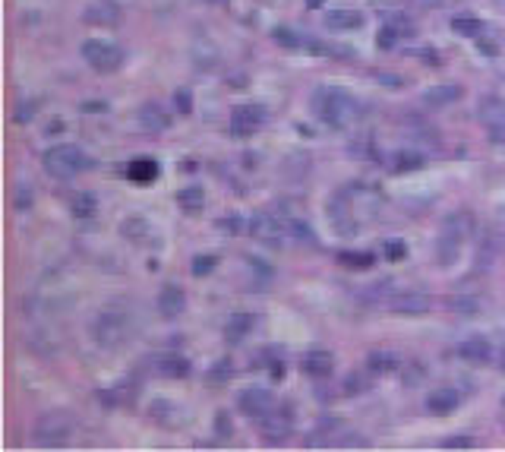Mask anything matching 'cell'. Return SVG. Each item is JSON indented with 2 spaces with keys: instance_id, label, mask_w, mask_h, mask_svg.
Listing matches in <instances>:
<instances>
[{
  "instance_id": "obj_50",
  "label": "cell",
  "mask_w": 505,
  "mask_h": 452,
  "mask_svg": "<svg viewBox=\"0 0 505 452\" xmlns=\"http://www.w3.org/2000/svg\"><path fill=\"white\" fill-rule=\"evenodd\" d=\"M502 411H505V399H502Z\"/></svg>"
},
{
  "instance_id": "obj_13",
  "label": "cell",
  "mask_w": 505,
  "mask_h": 452,
  "mask_svg": "<svg viewBox=\"0 0 505 452\" xmlns=\"http://www.w3.org/2000/svg\"><path fill=\"white\" fill-rule=\"evenodd\" d=\"M366 26V16L360 10L351 7H335L325 13V29L328 32H357V29Z\"/></svg>"
},
{
  "instance_id": "obj_5",
  "label": "cell",
  "mask_w": 505,
  "mask_h": 452,
  "mask_svg": "<svg viewBox=\"0 0 505 452\" xmlns=\"http://www.w3.org/2000/svg\"><path fill=\"white\" fill-rule=\"evenodd\" d=\"M41 165L54 180H73L76 174L88 165V159L79 146H73V142H57V146H50L48 152H44Z\"/></svg>"
},
{
  "instance_id": "obj_34",
  "label": "cell",
  "mask_w": 505,
  "mask_h": 452,
  "mask_svg": "<svg viewBox=\"0 0 505 452\" xmlns=\"http://www.w3.org/2000/svg\"><path fill=\"white\" fill-rule=\"evenodd\" d=\"M231 433H234L231 414H227V411H215V437H221V439H231Z\"/></svg>"
},
{
  "instance_id": "obj_12",
  "label": "cell",
  "mask_w": 505,
  "mask_h": 452,
  "mask_svg": "<svg viewBox=\"0 0 505 452\" xmlns=\"http://www.w3.org/2000/svg\"><path fill=\"white\" fill-rule=\"evenodd\" d=\"M82 22L86 26H98V29H111L120 22V7L111 4V0H95L82 10Z\"/></svg>"
},
{
  "instance_id": "obj_49",
  "label": "cell",
  "mask_w": 505,
  "mask_h": 452,
  "mask_svg": "<svg viewBox=\"0 0 505 452\" xmlns=\"http://www.w3.org/2000/svg\"><path fill=\"white\" fill-rule=\"evenodd\" d=\"M499 364H502V370H505V351H502V361H499Z\"/></svg>"
},
{
  "instance_id": "obj_39",
  "label": "cell",
  "mask_w": 505,
  "mask_h": 452,
  "mask_svg": "<svg viewBox=\"0 0 505 452\" xmlns=\"http://www.w3.org/2000/svg\"><path fill=\"white\" fill-rule=\"evenodd\" d=\"M32 117H35V102H22V105H19V111L13 114V121H16V124H29Z\"/></svg>"
},
{
  "instance_id": "obj_30",
  "label": "cell",
  "mask_w": 505,
  "mask_h": 452,
  "mask_svg": "<svg viewBox=\"0 0 505 452\" xmlns=\"http://www.w3.org/2000/svg\"><path fill=\"white\" fill-rule=\"evenodd\" d=\"M370 370L372 373H395V370H401V357H395V354H389V351H372L370 357Z\"/></svg>"
},
{
  "instance_id": "obj_44",
  "label": "cell",
  "mask_w": 505,
  "mask_h": 452,
  "mask_svg": "<svg viewBox=\"0 0 505 452\" xmlns=\"http://www.w3.org/2000/svg\"><path fill=\"white\" fill-rule=\"evenodd\" d=\"M363 380H360V376H347L344 380V392H363Z\"/></svg>"
},
{
  "instance_id": "obj_33",
  "label": "cell",
  "mask_w": 505,
  "mask_h": 452,
  "mask_svg": "<svg viewBox=\"0 0 505 452\" xmlns=\"http://www.w3.org/2000/svg\"><path fill=\"white\" fill-rule=\"evenodd\" d=\"M382 256H385L389 262H401V260H408V244L398 241V237H391V241H385V244H382Z\"/></svg>"
},
{
  "instance_id": "obj_32",
  "label": "cell",
  "mask_w": 505,
  "mask_h": 452,
  "mask_svg": "<svg viewBox=\"0 0 505 452\" xmlns=\"http://www.w3.org/2000/svg\"><path fill=\"white\" fill-rule=\"evenodd\" d=\"M423 165H426V155H420V152H398L391 171L404 174V171H417V168H423Z\"/></svg>"
},
{
  "instance_id": "obj_15",
  "label": "cell",
  "mask_w": 505,
  "mask_h": 452,
  "mask_svg": "<svg viewBox=\"0 0 505 452\" xmlns=\"http://www.w3.org/2000/svg\"><path fill=\"white\" fill-rule=\"evenodd\" d=\"M300 367H303V373L313 376V380H328L335 370V357H332V351H325V348H309L307 354H303Z\"/></svg>"
},
{
  "instance_id": "obj_27",
  "label": "cell",
  "mask_w": 505,
  "mask_h": 452,
  "mask_svg": "<svg viewBox=\"0 0 505 452\" xmlns=\"http://www.w3.org/2000/svg\"><path fill=\"white\" fill-rule=\"evenodd\" d=\"M382 29H389L398 41H401V39H414V35H417V22L410 20L408 13H389V16H385V26Z\"/></svg>"
},
{
  "instance_id": "obj_41",
  "label": "cell",
  "mask_w": 505,
  "mask_h": 452,
  "mask_svg": "<svg viewBox=\"0 0 505 452\" xmlns=\"http://www.w3.org/2000/svg\"><path fill=\"white\" fill-rule=\"evenodd\" d=\"M16 209L19 212H29L32 209V190H29V187H22V190L16 193Z\"/></svg>"
},
{
  "instance_id": "obj_47",
  "label": "cell",
  "mask_w": 505,
  "mask_h": 452,
  "mask_svg": "<svg viewBox=\"0 0 505 452\" xmlns=\"http://www.w3.org/2000/svg\"><path fill=\"white\" fill-rule=\"evenodd\" d=\"M319 4H325V0H307V7H309V10H316Z\"/></svg>"
},
{
  "instance_id": "obj_36",
  "label": "cell",
  "mask_w": 505,
  "mask_h": 452,
  "mask_svg": "<svg viewBox=\"0 0 505 452\" xmlns=\"http://www.w3.org/2000/svg\"><path fill=\"white\" fill-rule=\"evenodd\" d=\"M215 262H218V260H215V256H208V253L206 256H196L193 266H189V272H193V275H208L215 269Z\"/></svg>"
},
{
  "instance_id": "obj_28",
  "label": "cell",
  "mask_w": 505,
  "mask_h": 452,
  "mask_svg": "<svg viewBox=\"0 0 505 452\" xmlns=\"http://www.w3.org/2000/svg\"><path fill=\"white\" fill-rule=\"evenodd\" d=\"M95 209H98V199H95V193L76 190L73 197H69V215H73V218H92Z\"/></svg>"
},
{
  "instance_id": "obj_38",
  "label": "cell",
  "mask_w": 505,
  "mask_h": 452,
  "mask_svg": "<svg viewBox=\"0 0 505 452\" xmlns=\"http://www.w3.org/2000/svg\"><path fill=\"white\" fill-rule=\"evenodd\" d=\"M174 108L180 111V114H189V111H193V95H189V89L174 92Z\"/></svg>"
},
{
  "instance_id": "obj_2",
  "label": "cell",
  "mask_w": 505,
  "mask_h": 452,
  "mask_svg": "<svg viewBox=\"0 0 505 452\" xmlns=\"http://www.w3.org/2000/svg\"><path fill=\"white\" fill-rule=\"evenodd\" d=\"M88 332H92L95 345H101V348H117L120 342L130 338L133 317H130V310H120V307H105V310H98L92 317Z\"/></svg>"
},
{
  "instance_id": "obj_43",
  "label": "cell",
  "mask_w": 505,
  "mask_h": 452,
  "mask_svg": "<svg viewBox=\"0 0 505 452\" xmlns=\"http://www.w3.org/2000/svg\"><path fill=\"white\" fill-rule=\"evenodd\" d=\"M231 373H234V370H231V364H227V357H224V361H221L218 367L212 370V376H208V380L215 383V380H221V376H224V380H227V376H231Z\"/></svg>"
},
{
  "instance_id": "obj_8",
  "label": "cell",
  "mask_w": 505,
  "mask_h": 452,
  "mask_svg": "<svg viewBox=\"0 0 505 452\" xmlns=\"http://www.w3.org/2000/svg\"><path fill=\"white\" fill-rule=\"evenodd\" d=\"M145 367L155 376H164V380H187L193 364H189L180 351H158V354L145 357Z\"/></svg>"
},
{
  "instance_id": "obj_46",
  "label": "cell",
  "mask_w": 505,
  "mask_h": 452,
  "mask_svg": "<svg viewBox=\"0 0 505 452\" xmlns=\"http://www.w3.org/2000/svg\"><path fill=\"white\" fill-rule=\"evenodd\" d=\"M420 58H423V64L429 60L433 67H439V60H436V48H423V51H420Z\"/></svg>"
},
{
  "instance_id": "obj_20",
  "label": "cell",
  "mask_w": 505,
  "mask_h": 452,
  "mask_svg": "<svg viewBox=\"0 0 505 452\" xmlns=\"http://www.w3.org/2000/svg\"><path fill=\"white\" fill-rule=\"evenodd\" d=\"M136 117H139V127L149 130V133H164V130L170 127L168 108H161V105H155V102H145Z\"/></svg>"
},
{
  "instance_id": "obj_25",
  "label": "cell",
  "mask_w": 505,
  "mask_h": 452,
  "mask_svg": "<svg viewBox=\"0 0 505 452\" xmlns=\"http://www.w3.org/2000/svg\"><path fill=\"white\" fill-rule=\"evenodd\" d=\"M177 206H180L187 215H196V212L206 206V190L199 184H189L183 190H177Z\"/></svg>"
},
{
  "instance_id": "obj_21",
  "label": "cell",
  "mask_w": 505,
  "mask_h": 452,
  "mask_svg": "<svg viewBox=\"0 0 505 452\" xmlns=\"http://www.w3.org/2000/svg\"><path fill=\"white\" fill-rule=\"evenodd\" d=\"M252 326H256V317H252V313H240V310L231 313V317L224 319V338L231 345H240L252 332Z\"/></svg>"
},
{
  "instance_id": "obj_18",
  "label": "cell",
  "mask_w": 505,
  "mask_h": 452,
  "mask_svg": "<svg viewBox=\"0 0 505 452\" xmlns=\"http://www.w3.org/2000/svg\"><path fill=\"white\" fill-rule=\"evenodd\" d=\"M271 39H275V45L288 48V51H300V48H309V51H319V54L328 51V45H319V41L307 39V35L294 32V29H288V26H275L271 29Z\"/></svg>"
},
{
  "instance_id": "obj_29",
  "label": "cell",
  "mask_w": 505,
  "mask_h": 452,
  "mask_svg": "<svg viewBox=\"0 0 505 452\" xmlns=\"http://www.w3.org/2000/svg\"><path fill=\"white\" fill-rule=\"evenodd\" d=\"M448 29L454 35H461V39H480L483 35V20H477V16H452Z\"/></svg>"
},
{
  "instance_id": "obj_35",
  "label": "cell",
  "mask_w": 505,
  "mask_h": 452,
  "mask_svg": "<svg viewBox=\"0 0 505 452\" xmlns=\"http://www.w3.org/2000/svg\"><path fill=\"white\" fill-rule=\"evenodd\" d=\"M448 310L477 313V310H480V300H477V298H448Z\"/></svg>"
},
{
  "instance_id": "obj_7",
  "label": "cell",
  "mask_w": 505,
  "mask_h": 452,
  "mask_svg": "<svg viewBox=\"0 0 505 452\" xmlns=\"http://www.w3.org/2000/svg\"><path fill=\"white\" fill-rule=\"evenodd\" d=\"M265 121H269V111L262 105H237L231 111V136L246 140V136L259 133L265 127Z\"/></svg>"
},
{
  "instance_id": "obj_40",
  "label": "cell",
  "mask_w": 505,
  "mask_h": 452,
  "mask_svg": "<svg viewBox=\"0 0 505 452\" xmlns=\"http://www.w3.org/2000/svg\"><path fill=\"white\" fill-rule=\"evenodd\" d=\"M218 231H227V234H240V228H243V222H240V218H218Z\"/></svg>"
},
{
  "instance_id": "obj_22",
  "label": "cell",
  "mask_w": 505,
  "mask_h": 452,
  "mask_svg": "<svg viewBox=\"0 0 505 452\" xmlns=\"http://www.w3.org/2000/svg\"><path fill=\"white\" fill-rule=\"evenodd\" d=\"M477 117H480V124H483L486 130H490V127H502V124H505V98L486 95L483 102H480V108H477Z\"/></svg>"
},
{
  "instance_id": "obj_48",
  "label": "cell",
  "mask_w": 505,
  "mask_h": 452,
  "mask_svg": "<svg viewBox=\"0 0 505 452\" xmlns=\"http://www.w3.org/2000/svg\"><path fill=\"white\" fill-rule=\"evenodd\" d=\"M423 4H442V0H423Z\"/></svg>"
},
{
  "instance_id": "obj_42",
  "label": "cell",
  "mask_w": 505,
  "mask_h": 452,
  "mask_svg": "<svg viewBox=\"0 0 505 452\" xmlns=\"http://www.w3.org/2000/svg\"><path fill=\"white\" fill-rule=\"evenodd\" d=\"M490 142L505 152V124H502V127H490Z\"/></svg>"
},
{
  "instance_id": "obj_16",
  "label": "cell",
  "mask_w": 505,
  "mask_h": 452,
  "mask_svg": "<svg viewBox=\"0 0 505 452\" xmlns=\"http://www.w3.org/2000/svg\"><path fill=\"white\" fill-rule=\"evenodd\" d=\"M458 389L454 386H436L429 389L426 395V411L436 414V418H445V414H452L454 408H458Z\"/></svg>"
},
{
  "instance_id": "obj_26",
  "label": "cell",
  "mask_w": 505,
  "mask_h": 452,
  "mask_svg": "<svg viewBox=\"0 0 505 452\" xmlns=\"http://www.w3.org/2000/svg\"><path fill=\"white\" fill-rule=\"evenodd\" d=\"M338 262L344 269H354V272H366V269L376 266V253H366V250H341Z\"/></svg>"
},
{
  "instance_id": "obj_3",
  "label": "cell",
  "mask_w": 505,
  "mask_h": 452,
  "mask_svg": "<svg viewBox=\"0 0 505 452\" xmlns=\"http://www.w3.org/2000/svg\"><path fill=\"white\" fill-rule=\"evenodd\" d=\"M473 228H477V222H473L471 212H454V215H448L445 222H442L439 244H436V256H439L442 266H448V262L458 260L461 244L473 234Z\"/></svg>"
},
{
  "instance_id": "obj_1",
  "label": "cell",
  "mask_w": 505,
  "mask_h": 452,
  "mask_svg": "<svg viewBox=\"0 0 505 452\" xmlns=\"http://www.w3.org/2000/svg\"><path fill=\"white\" fill-rule=\"evenodd\" d=\"M309 111H313V117L319 124H325V127H347V124L360 114V105H357V98L347 89H341V86H319V89H313V95H309Z\"/></svg>"
},
{
  "instance_id": "obj_14",
  "label": "cell",
  "mask_w": 505,
  "mask_h": 452,
  "mask_svg": "<svg viewBox=\"0 0 505 452\" xmlns=\"http://www.w3.org/2000/svg\"><path fill=\"white\" fill-rule=\"evenodd\" d=\"M389 307H391V313H401V317H423V313H429L433 300L420 291H401L389 300Z\"/></svg>"
},
{
  "instance_id": "obj_37",
  "label": "cell",
  "mask_w": 505,
  "mask_h": 452,
  "mask_svg": "<svg viewBox=\"0 0 505 452\" xmlns=\"http://www.w3.org/2000/svg\"><path fill=\"white\" fill-rule=\"evenodd\" d=\"M473 439L467 437V433H454V437L442 439V449H471Z\"/></svg>"
},
{
  "instance_id": "obj_31",
  "label": "cell",
  "mask_w": 505,
  "mask_h": 452,
  "mask_svg": "<svg viewBox=\"0 0 505 452\" xmlns=\"http://www.w3.org/2000/svg\"><path fill=\"white\" fill-rule=\"evenodd\" d=\"M256 367H265V370H269V373H271V380H281V376H284L281 351H275V348H262V351H259Z\"/></svg>"
},
{
  "instance_id": "obj_4",
  "label": "cell",
  "mask_w": 505,
  "mask_h": 452,
  "mask_svg": "<svg viewBox=\"0 0 505 452\" xmlns=\"http://www.w3.org/2000/svg\"><path fill=\"white\" fill-rule=\"evenodd\" d=\"M73 430H76L73 414L63 411V408H54V411H44L41 418L32 424V443L48 446V449H54V446H67L69 437H73Z\"/></svg>"
},
{
  "instance_id": "obj_10",
  "label": "cell",
  "mask_w": 505,
  "mask_h": 452,
  "mask_svg": "<svg viewBox=\"0 0 505 452\" xmlns=\"http://www.w3.org/2000/svg\"><path fill=\"white\" fill-rule=\"evenodd\" d=\"M237 408L246 414V418L259 420L275 408V395H271V389H265V386H250L237 395Z\"/></svg>"
},
{
  "instance_id": "obj_11",
  "label": "cell",
  "mask_w": 505,
  "mask_h": 452,
  "mask_svg": "<svg viewBox=\"0 0 505 452\" xmlns=\"http://www.w3.org/2000/svg\"><path fill=\"white\" fill-rule=\"evenodd\" d=\"M126 180L136 187H152L158 178H161V165H158V159H152V155H136V159H130V165L123 168Z\"/></svg>"
},
{
  "instance_id": "obj_17",
  "label": "cell",
  "mask_w": 505,
  "mask_h": 452,
  "mask_svg": "<svg viewBox=\"0 0 505 452\" xmlns=\"http://www.w3.org/2000/svg\"><path fill=\"white\" fill-rule=\"evenodd\" d=\"M183 310H187V291H183L180 285H164L161 291H158V313H161L164 319H174V317H180Z\"/></svg>"
},
{
  "instance_id": "obj_19",
  "label": "cell",
  "mask_w": 505,
  "mask_h": 452,
  "mask_svg": "<svg viewBox=\"0 0 505 452\" xmlns=\"http://www.w3.org/2000/svg\"><path fill=\"white\" fill-rule=\"evenodd\" d=\"M461 95H464V89H461L458 83H439V86H429L420 98L426 108H448V105H454Z\"/></svg>"
},
{
  "instance_id": "obj_24",
  "label": "cell",
  "mask_w": 505,
  "mask_h": 452,
  "mask_svg": "<svg viewBox=\"0 0 505 452\" xmlns=\"http://www.w3.org/2000/svg\"><path fill=\"white\" fill-rule=\"evenodd\" d=\"M458 354L464 357L467 364H490V357H492V348H490V342L486 338H467V342H461L458 345Z\"/></svg>"
},
{
  "instance_id": "obj_45",
  "label": "cell",
  "mask_w": 505,
  "mask_h": 452,
  "mask_svg": "<svg viewBox=\"0 0 505 452\" xmlns=\"http://www.w3.org/2000/svg\"><path fill=\"white\" fill-rule=\"evenodd\" d=\"M82 111H86V114H95V111H98V114H105L107 105L105 102H86V105H82Z\"/></svg>"
},
{
  "instance_id": "obj_6",
  "label": "cell",
  "mask_w": 505,
  "mask_h": 452,
  "mask_svg": "<svg viewBox=\"0 0 505 452\" xmlns=\"http://www.w3.org/2000/svg\"><path fill=\"white\" fill-rule=\"evenodd\" d=\"M82 60L95 73H117L123 67V48L107 39H88L82 41Z\"/></svg>"
},
{
  "instance_id": "obj_9",
  "label": "cell",
  "mask_w": 505,
  "mask_h": 452,
  "mask_svg": "<svg viewBox=\"0 0 505 452\" xmlns=\"http://www.w3.org/2000/svg\"><path fill=\"white\" fill-rule=\"evenodd\" d=\"M290 433H294V414H290L288 405L271 408L265 418H259V437L265 443H284Z\"/></svg>"
},
{
  "instance_id": "obj_23",
  "label": "cell",
  "mask_w": 505,
  "mask_h": 452,
  "mask_svg": "<svg viewBox=\"0 0 505 452\" xmlns=\"http://www.w3.org/2000/svg\"><path fill=\"white\" fill-rule=\"evenodd\" d=\"M250 231L256 237H278V234H284V231H290V222H281V218H275L271 212H262V215H256L250 222Z\"/></svg>"
}]
</instances>
